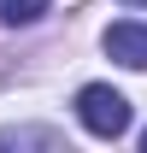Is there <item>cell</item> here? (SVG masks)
Returning <instances> with one entry per match:
<instances>
[{
	"instance_id": "6da1fadb",
	"label": "cell",
	"mask_w": 147,
	"mask_h": 153,
	"mask_svg": "<svg viewBox=\"0 0 147 153\" xmlns=\"http://www.w3.org/2000/svg\"><path fill=\"white\" fill-rule=\"evenodd\" d=\"M76 118H82V130H88V135L118 141V135L129 130V100L118 94V88H106V82H88V88L76 94Z\"/></svg>"
},
{
	"instance_id": "7a4b0ae2",
	"label": "cell",
	"mask_w": 147,
	"mask_h": 153,
	"mask_svg": "<svg viewBox=\"0 0 147 153\" xmlns=\"http://www.w3.org/2000/svg\"><path fill=\"white\" fill-rule=\"evenodd\" d=\"M106 53L129 71H147V24H112L106 30Z\"/></svg>"
},
{
	"instance_id": "3957f363",
	"label": "cell",
	"mask_w": 147,
	"mask_h": 153,
	"mask_svg": "<svg viewBox=\"0 0 147 153\" xmlns=\"http://www.w3.org/2000/svg\"><path fill=\"white\" fill-rule=\"evenodd\" d=\"M47 6H53V0H0V18L18 30V24H36L41 12H47Z\"/></svg>"
},
{
	"instance_id": "277c9868",
	"label": "cell",
	"mask_w": 147,
	"mask_h": 153,
	"mask_svg": "<svg viewBox=\"0 0 147 153\" xmlns=\"http://www.w3.org/2000/svg\"><path fill=\"white\" fill-rule=\"evenodd\" d=\"M129 6H147V0H129Z\"/></svg>"
},
{
	"instance_id": "5b68a950",
	"label": "cell",
	"mask_w": 147,
	"mask_h": 153,
	"mask_svg": "<svg viewBox=\"0 0 147 153\" xmlns=\"http://www.w3.org/2000/svg\"><path fill=\"white\" fill-rule=\"evenodd\" d=\"M141 147H147V130H141Z\"/></svg>"
}]
</instances>
